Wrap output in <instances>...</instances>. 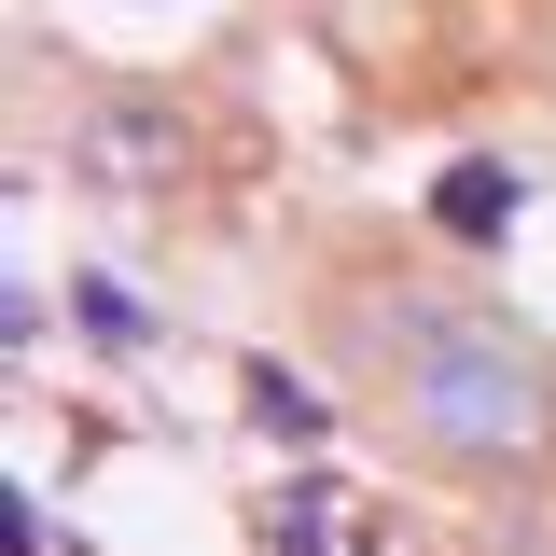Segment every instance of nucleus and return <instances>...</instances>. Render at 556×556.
Instances as JSON below:
<instances>
[{
    "label": "nucleus",
    "instance_id": "1",
    "mask_svg": "<svg viewBox=\"0 0 556 556\" xmlns=\"http://www.w3.org/2000/svg\"><path fill=\"white\" fill-rule=\"evenodd\" d=\"M320 334L362 376V404L459 486H543L556 473V348L404 251H348L320 278Z\"/></svg>",
    "mask_w": 556,
    "mask_h": 556
},
{
    "label": "nucleus",
    "instance_id": "2",
    "mask_svg": "<svg viewBox=\"0 0 556 556\" xmlns=\"http://www.w3.org/2000/svg\"><path fill=\"white\" fill-rule=\"evenodd\" d=\"M431 237H445V251H501V237H515V167L459 153V167L431 181Z\"/></svg>",
    "mask_w": 556,
    "mask_h": 556
},
{
    "label": "nucleus",
    "instance_id": "3",
    "mask_svg": "<svg viewBox=\"0 0 556 556\" xmlns=\"http://www.w3.org/2000/svg\"><path fill=\"white\" fill-rule=\"evenodd\" d=\"M70 320H84L98 348H153V306H139L126 278H70Z\"/></svg>",
    "mask_w": 556,
    "mask_h": 556
}]
</instances>
